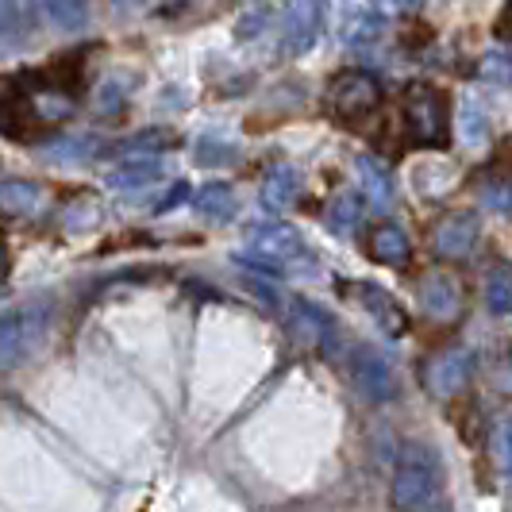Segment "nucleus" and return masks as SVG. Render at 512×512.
Listing matches in <instances>:
<instances>
[{
  "label": "nucleus",
  "instance_id": "nucleus-1",
  "mask_svg": "<svg viewBox=\"0 0 512 512\" xmlns=\"http://www.w3.org/2000/svg\"><path fill=\"white\" fill-rule=\"evenodd\" d=\"M389 505L397 512H447V486H443V462L432 443L409 439L397 455Z\"/></svg>",
  "mask_w": 512,
  "mask_h": 512
},
{
  "label": "nucleus",
  "instance_id": "nucleus-2",
  "mask_svg": "<svg viewBox=\"0 0 512 512\" xmlns=\"http://www.w3.org/2000/svg\"><path fill=\"white\" fill-rule=\"evenodd\" d=\"M405 131H409L412 147H447L451 143V104L447 93L428 85V81H412L405 93Z\"/></svg>",
  "mask_w": 512,
  "mask_h": 512
},
{
  "label": "nucleus",
  "instance_id": "nucleus-3",
  "mask_svg": "<svg viewBox=\"0 0 512 512\" xmlns=\"http://www.w3.org/2000/svg\"><path fill=\"white\" fill-rule=\"evenodd\" d=\"M378 104H382V81L366 70H343L324 89V108L335 120L370 116V112H378Z\"/></svg>",
  "mask_w": 512,
  "mask_h": 512
},
{
  "label": "nucleus",
  "instance_id": "nucleus-4",
  "mask_svg": "<svg viewBox=\"0 0 512 512\" xmlns=\"http://www.w3.org/2000/svg\"><path fill=\"white\" fill-rule=\"evenodd\" d=\"M51 305L47 301H27L20 308H8L4 312V324H0V343H4V366L12 370L20 359H27L39 339L51 328Z\"/></svg>",
  "mask_w": 512,
  "mask_h": 512
},
{
  "label": "nucleus",
  "instance_id": "nucleus-5",
  "mask_svg": "<svg viewBox=\"0 0 512 512\" xmlns=\"http://www.w3.org/2000/svg\"><path fill=\"white\" fill-rule=\"evenodd\" d=\"M247 258L262 262L266 270H293L308 258V247L289 224H258L247 239Z\"/></svg>",
  "mask_w": 512,
  "mask_h": 512
},
{
  "label": "nucleus",
  "instance_id": "nucleus-6",
  "mask_svg": "<svg viewBox=\"0 0 512 512\" xmlns=\"http://www.w3.org/2000/svg\"><path fill=\"white\" fill-rule=\"evenodd\" d=\"M347 378L370 405H385L397 397V378H393L389 362L370 347H347Z\"/></svg>",
  "mask_w": 512,
  "mask_h": 512
},
{
  "label": "nucleus",
  "instance_id": "nucleus-7",
  "mask_svg": "<svg viewBox=\"0 0 512 512\" xmlns=\"http://www.w3.org/2000/svg\"><path fill=\"white\" fill-rule=\"evenodd\" d=\"M285 328L308 351H332L339 343V324L312 301H293L285 308Z\"/></svg>",
  "mask_w": 512,
  "mask_h": 512
},
{
  "label": "nucleus",
  "instance_id": "nucleus-8",
  "mask_svg": "<svg viewBox=\"0 0 512 512\" xmlns=\"http://www.w3.org/2000/svg\"><path fill=\"white\" fill-rule=\"evenodd\" d=\"M324 27V0H289L285 8V51L305 54L320 39Z\"/></svg>",
  "mask_w": 512,
  "mask_h": 512
},
{
  "label": "nucleus",
  "instance_id": "nucleus-9",
  "mask_svg": "<svg viewBox=\"0 0 512 512\" xmlns=\"http://www.w3.org/2000/svg\"><path fill=\"white\" fill-rule=\"evenodd\" d=\"M470 374H474V355L470 351H443L428 362L424 370V385L436 393V397H455L470 385Z\"/></svg>",
  "mask_w": 512,
  "mask_h": 512
},
{
  "label": "nucleus",
  "instance_id": "nucleus-10",
  "mask_svg": "<svg viewBox=\"0 0 512 512\" xmlns=\"http://www.w3.org/2000/svg\"><path fill=\"white\" fill-rule=\"evenodd\" d=\"M482 224L474 212H451L436 224V251L443 258H466L478 247Z\"/></svg>",
  "mask_w": 512,
  "mask_h": 512
},
{
  "label": "nucleus",
  "instance_id": "nucleus-11",
  "mask_svg": "<svg viewBox=\"0 0 512 512\" xmlns=\"http://www.w3.org/2000/svg\"><path fill=\"white\" fill-rule=\"evenodd\" d=\"M366 258L378 262V266H409L412 243L409 235L397 228V224H378V228L366 235Z\"/></svg>",
  "mask_w": 512,
  "mask_h": 512
},
{
  "label": "nucleus",
  "instance_id": "nucleus-12",
  "mask_svg": "<svg viewBox=\"0 0 512 512\" xmlns=\"http://www.w3.org/2000/svg\"><path fill=\"white\" fill-rule=\"evenodd\" d=\"M359 301L385 335L409 332V312L397 305V297H389L382 285H359Z\"/></svg>",
  "mask_w": 512,
  "mask_h": 512
},
{
  "label": "nucleus",
  "instance_id": "nucleus-13",
  "mask_svg": "<svg viewBox=\"0 0 512 512\" xmlns=\"http://www.w3.org/2000/svg\"><path fill=\"white\" fill-rule=\"evenodd\" d=\"M297 197H301V174L293 166H274L262 181V193H258L266 212H285V208H293Z\"/></svg>",
  "mask_w": 512,
  "mask_h": 512
},
{
  "label": "nucleus",
  "instance_id": "nucleus-14",
  "mask_svg": "<svg viewBox=\"0 0 512 512\" xmlns=\"http://www.w3.org/2000/svg\"><path fill=\"white\" fill-rule=\"evenodd\" d=\"M158 178H162V162L151 158V154H143V158H124L104 181L116 193H135V189H143V185H151Z\"/></svg>",
  "mask_w": 512,
  "mask_h": 512
},
{
  "label": "nucleus",
  "instance_id": "nucleus-15",
  "mask_svg": "<svg viewBox=\"0 0 512 512\" xmlns=\"http://www.w3.org/2000/svg\"><path fill=\"white\" fill-rule=\"evenodd\" d=\"M193 208H197V216L201 220H208V224H228L231 216H235V208H239V201H235V189L231 185H224V181H208L205 189L193 197Z\"/></svg>",
  "mask_w": 512,
  "mask_h": 512
},
{
  "label": "nucleus",
  "instance_id": "nucleus-16",
  "mask_svg": "<svg viewBox=\"0 0 512 512\" xmlns=\"http://www.w3.org/2000/svg\"><path fill=\"white\" fill-rule=\"evenodd\" d=\"M420 301H424V312L436 316V320H451L459 312V282L447 278V274H432L428 282L420 285Z\"/></svg>",
  "mask_w": 512,
  "mask_h": 512
},
{
  "label": "nucleus",
  "instance_id": "nucleus-17",
  "mask_svg": "<svg viewBox=\"0 0 512 512\" xmlns=\"http://www.w3.org/2000/svg\"><path fill=\"white\" fill-rule=\"evenodd\" d=\"M47 201L43 185L27 178H12L0 185V205H4V216H35Z\"/></svg>",
  "mask_w": 512,
  "mask_h": 512
},
{
  "label": "nucleus",
  "instance_id": "nucleus-18",
  "mask_svg": "<svg viewBox=\"0 0 512 512\" xmlns=\"http://www.w3.org/2000/svg\"><path fill=\"white\" fill-rule=\"evenodd\" d=\"M355 170H359L362 193H366V201H370V205L382 208V212L393 205V174L385 170L378 158H370V154H359Z\"/></svg>",
  "mask_w": 512,
  "mask_h": 512
},
{
  "label": "nucleus",
  "instance_id": "nucleus-19",
  "mask_svg": "<svg viewBox=\"0 0 512 512\" xmlns=\"http://www.w3.org/2000/svg\"><path fill=\"white\" fill-rule=\"evenodd\" d=\"M104 224V208L97 197H77L70 205L58 212V228L66 235H89Z\"/></svg>",
  "mask_w": 512,
  "mask_h": 512
},
{
  "label": "nucleus",
  "instance_id": "nucleus-20",
  "mask_svg": "<svg viewBox=\"0 0 512 512\" xmlns=\"http://www.w3.org/2000/svg\"><path fill=\"white\" fill-rule=\"evenodd\" d=\"M35 35V4L31 0H4V47H20Z\"/></svg>",
  "mask_w": 512,
  "mask_h": 512
},
{
  "label": "nucleus",
  "instance_id": "nucleus-21",
  "mask_svg": "<svg viewBox=\"0 0 512 512\" xmlns=\"http://www.w3.org/2000/svg\"><path fill=\"white\" fill-rule=\"evenodd\" d=\"M43 16L58 31H81L89 20V0H43Z\"/></svg>",
  "mask_w": 512,
  "mask_h": 512
},
{
  "label": "nucleus",
  "instance_id": "nucleus-22",
  "mask_svg": "<svg viewBox=\"0 0 512 512\" xmlns=\"http://www.w3.org/2000/svg\"><path fill=\"white\" fill-rule=\"evenodd\" d=\"M193 158L201 162V166H212V170H220V166H231L235 158H239V147L224 139V135H201L197 143H193Z\"/></svg>",
  "mask_w": 512,
  "mask_h": 512
},
{
  "label": "nucleus",
  "instance_id": "nucleus-23",
  "mask_svg": "<svg viewBox=\"0 0 512 512\" xmlns=\"http://www.w3.org/2000/svg\"><path fill=\"white\" fill-rule=\"evenodd\" d=\"M486 308L497 316H512V266H497L486 278Z\"/></svg>",
  "mask_w": 512,
  "mask_h": 512
},
{
  "label": "nucleus",
  "instance_id": "nucleus-24",
  "mask_svg": "<svg viewBox=\"0 0 512 512\" xmlns=\"http://www.w3.org/2000/svg\"><path fill=\"white\" fill-rule=\"evenodd\" d=\"M362 220V197L359 193H339L328 208V224H332L339 235H347V231H355Z\"/></svg>",
  "mask_w": 512,
  "mask_h": 512
},
{
  "label": "nucleus",
  "instance_id": "nucleus-25",
  "mask_svg": "<svg viewBox=\"0 0 512 512\" xmlns=\"http://www.w3.org/2000/svg\"><path fill=\"white\" fill-rule=\"evenodd\" d=\"M166 147H174V131L154 128V131L131 135L128 143L120 147V154H124V158H143V154H158V151H166Z\"/></svg>",
  "mask_w": 512,
  "mask_h": 512
},
{
  "label": "nucleus",
  "instance_id": "nucleus-26",
  "mask_svg": "<svg viewBox=\"0 0 512 512\" xmlns=\"http://www.w3.org/2000/svg\"><path fill=\"white\" fill-rule=\"evenodd\" d=\"M459 135L470 143V147H478V143H486L489 139V120L478 112V104L474 101H466L462 104V112H459Z\"/></svg>",
  "mask_w": 512,
  "mask_h": 512
},
{
  "label": "nucleus",
  "instance_id": "nucleus-27",
  "mask_svg": "<svg viewBox=\"0 0 512 512\" xmlns=\"http://www.w3.org/2000/svg\"><path fill=\"white\" fill-rule=\"evenodd\" d=\"M478 74L493 85H512V51H486L478 62Z\"/></svg>",
  "mask_w": 512,
  "mask_h": 512
},
{
  "label": "nucleus",
  "instance_id": "nucleus-28",
  "mask_svg": "<svg viewBox=\"0 0 512 512\" xmlns=\"http://www.w3.org/2000/svg\"><path fill=\"white\" fill-rule=\"evenodd\" d=\"M97 151H101L97 139H58V147H51L47 158L51 162H85V158H93Z\"/></svg>",
  "mask_w": 512,
  "mask_h": 512
},
{
  "label": "nucleus",
  "instance_id": "nucleus-29",
  "mask_svg": "<svg viewBox=\"0 0 512 512\" xmlns=\"http://www.w3.org/2000/svg\"><path fill=\"white\" fill-rule=\"evenodd\" d=\"M489 451H493V459L501 470H512V432L505 420H497V428H493V439H489Z\"/></svg>",
  "mask_w": 512,
  "mask_h": 512
},
{
  "label": "nucleus",
  "instance_id": "nucleus-30",
  "mask_svg": "<svg viewBox=\"0 0 512 512\" xmlns=\"http://www.w3.org/2000/svg\"><path fill=\"white\" fill-rule=\"evenodd\" d=\"M128 93H131V81L120 85V77H108L101 85V93H97V101H101V108H116V101H124Z\"/></svg>",
  "mask_w": 512,
  "mask_h": 512
},
{
  "label": "nucleus",
  "instance_id": "nucleus-31",
  "mask_svg": "<svg viewBox=\"0 0 512 512\" xmlns=\"http://www.w3.org/2000/svg\"><path fill=\"white\" fill-rule=\"evenodd\" d=\"M185 201H189V185H185V181H178V185H170V189L162 193V201L154 205V212H170V208L185 205Z\"/></svg>",
  "mask_w": 512,
  "mask_h": 512
},
{
  "label": "nucleus",
  "instance_id": "nucleus-32",
  "mask_svg": "<svg viewBox=\"0 0 512 512\" xmlns=\"http://www.w3.org/2000/svg\"><path fill=\"white\" fill-rule=\"evenodd\" d=\"M420 0H378V8L389 12V16H401V12H412Z\"/></svg>",
  "mask_w": 512,
  "mask_h": 512
},
{
  "label": "nucleus",
  "instance_id": "nucleus-33",
  "mask_svg": "<svg viewBox=\"0 0 512 512\" xmlns=\"http://www.w3.org/2000/svg\"><path fill=\"white\" fill-rule=\"evenodd\" d=\"M497 35H501V39H509V43H512V0L505 4L501 20H497Z\"/></svg>",
  "mask_w": 512,
  "mask_h": 512
},
{
  "label": "nucleus",
  "instance_id": "nucleus-34",
  "mask_svg": "<svg viewBox=\"0 0 512 512\" xmlns=\"http://www.w3.org/2000/svg\"><path fill=\"white\" fill-rule=\"evenodd\" d=\"M501 389L509 393V401H512V366H509V370H505V378H501Z\"/></svg>",
  "mask_w": 512,
  "mask_h": 512
},
{
  "label": "nucleus",
  "instance_id": "nucleus-35",
  "mask_svg": "<svg viewBox=\"0 0 512 512\" xmlns=\"http://www.w3.org/2000/svg\"><path fill=\"white\" fill-rule=\"evenodd\" d=\"M116 4H135V0H116Z\"/></svg>",
  "mask_w": 512,
  "mask_h": 512
}]
</instances>
